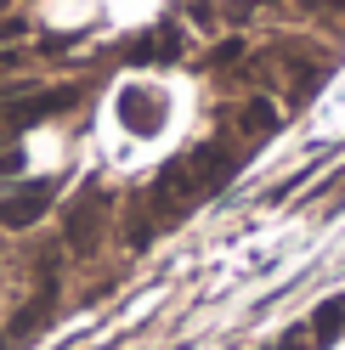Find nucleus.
<instances>
[{"mask_svg":"<svg viewBox=\"0 0 345 350\" xmlns=\"http://www.w3.org/2000/svg\"><path fill=\"white\" fill-rule=\"evenodd\" d=\"M272 124H277V107H272V102H249L244 119H238V142H244V136H266Z\"/></svg>","mask_w":345,"mask_h":350,"instance_id":"nucleus-4","label":"nucleus"},{"mask_svg":"<svg viewBox=\"0 0 345 350\" xmlns=\"http://www.w3.org/2000/svg\"><path fill=\"white\" fill-rule=\"evenodd\" d=\"M238 164H244V142H238V147H232V142L192 147V152H181L176 164H164V175L153 181V204H159L164 215H181V209H192V204H204L209 192H221V181H227Z\"/></svg>","mask_w":345,"mask_h":350,"instance_id":"nucleus-1","label":"nucleus"},{"mask_svg":"<svg viewBox=\"0 0 345 350\" xmlns=\"http://www.w3.org/2000/svg\"><path fill=\"white\" fill-rule=\"evenodd\" d=\"M46 209H51V181L17 187V192H6V198H0V226L23 232V226H34L40 215H46Z\"/></svg>","mask_w":345,"mask_h":350,"instance_id":"nucleus-3","label":"nucleus"},{"mask_svg":"<svg viewBox=\"0 0 345 350\" xmlns=\"http://www.w3.org/2000/svg\"><path fill=\"white\" fill-rule=\"evenodd\" d=\"M23 34H29V17H17V12H6V17H0V51H6V46H17Z\"/></svg>","mask_w":345,"mask_h":350,"instance_id":"nucleus-5","label":"nucleus"},{"mask_svg":"<svg viewBox=\"0 0 345 350\" xmlns=\"http://www.w3.org/2000/svg\"><path fill=\"white\" fill-rule=\"evenodd\" d=\"M102 221H107V192H85L79 204H68V221H62L68 249L74 254H91L97 237H102Z\"/></svg>","mask_w":345,"mask_h":350,"instance_id":"nucleus-2","label":"nucleus"},{"mask_svg":"<svg viewBox=\"0 0 345 350\" xmlns=\"http://www.w3.org/2000/svg\"><path fill=\"white\" fill-rule=\"evenodd\" d=\"M17 170H23V152L6 142V147H0V175H17Z\"/></svg>","mask_w":345,"mask_h":350,"instance_id":"nucleus-6","label":"nucleus"},{"mask_svg":"<svg viewBox=\"0 0 345 350\" xmlns=\"http://www.w3.org/2000/svg\"><path fill=\"white\" fill-rule=\"evenodd\" d=\"M329 6H345V0H329Z\"/></svg>","mask_w":345,"mask_h":350,"instance_id":"nucleus-7","label":"nucleus"}]
</instances>
